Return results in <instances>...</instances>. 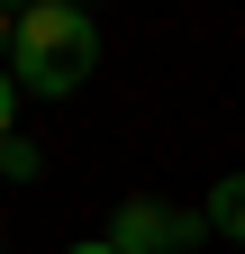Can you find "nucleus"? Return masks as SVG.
I'll return each mask as SVG.
<instances>
[{
    "mask_svg": "<svg viewBox=\"0 0 245 254\" xmlns=\"http://www.w3.org/2000/svg\"><path fill=\"white\" fill-rule=\"evenodd\" d=\"M100 73V27L73 0H37L18 9V46H9V82L37 91V100H73V91Z\"/></svg>",
    "mask_w": 245,
    "mask_h": 254,
    "instance_id": "1",
    "label": "nucleus"
},
{
    "mask_svg": "<svg viewBox=\"0 0 245 254\" xmlns=\"http://www.w3.org/2000/svg\"><path fill=\"white\" fill-rule=\"evenodd\" d=\"M9 118H18V82H9V64H0V145H9Z\"/></svg>",
    "mask_w": 245,
    "mask_h": 254,
    "instance_id": "5",
    "label": "nucleus"
},
{
    "mask_svg": "<svg viewBox=\"0 0 245 254\" xmlns=\"http://www.w3.org/2000/svg\"><path fill=\"white\" fill-rule=\"evenodd\" d=\"M9 46H18V18H9V9H0V64H9Z\"/></svg>",
    "mask_w": 245,
    "mask_h": 254,
    "instance_id": "6",
    "label": "nucleus"
},
{
    "mask_svg": "<svg viewBox=\"0 0 245 254\" xmlns=\"http://www.w3.org/2000/svg\"><path fill=\"white\" fill-rule=\"evenodd\" d=\"M73 254H118V245H109V236H91V245H73Z\"/></svg>",
    "mask_w": 245,
    "mask_h": 254,
    "instance_id": "7",
    "label": "nucleus"
},
{
    "mask_svg": "<svg viewBox=\"0 0 245 254\" xmlns=\"http://www.w3.org/2000/svg\"><path fill=\"white\" fill-rule=\"evenodd\" d=\"M200 218H209V236H236V245H245V173H227L218 190H209Z\"/></svg>",
    "mask_w": 245,
    "mask_h": 254,
    "instance_id": "3",
    "label": "nucleus"
},
{
    "mask_svg": "<svg viewBox=\"0 0 245 254\" xmlns=\"http://www.w3.org/2000/svg\"><path fill=\"white\" fill-rule=\"evenodd\" d=\"M200 236H209V218L200 209H164V200H118V218H109L118 254H191Z\"/></svg>",
    "mask_w": 245,
    "mask_h": 254,
    "instance_id": "2",
    "label": "nucleus"
},
{
    "mask_svg": "<svg viewBox=\"0 0 245 254\" xmlns=\"http://www.w3.org/2000/svg\"><path fill=\"white\" fill-rule=\"evenodd\" d=\"M0 173H9V182H37V145L9 136V145H0Z\"/></svg>",
    "mask_w": 245,
    "mask_h": 254,
    "instance_id": "4",
    "label": "nucleus"
}]
</instances>
